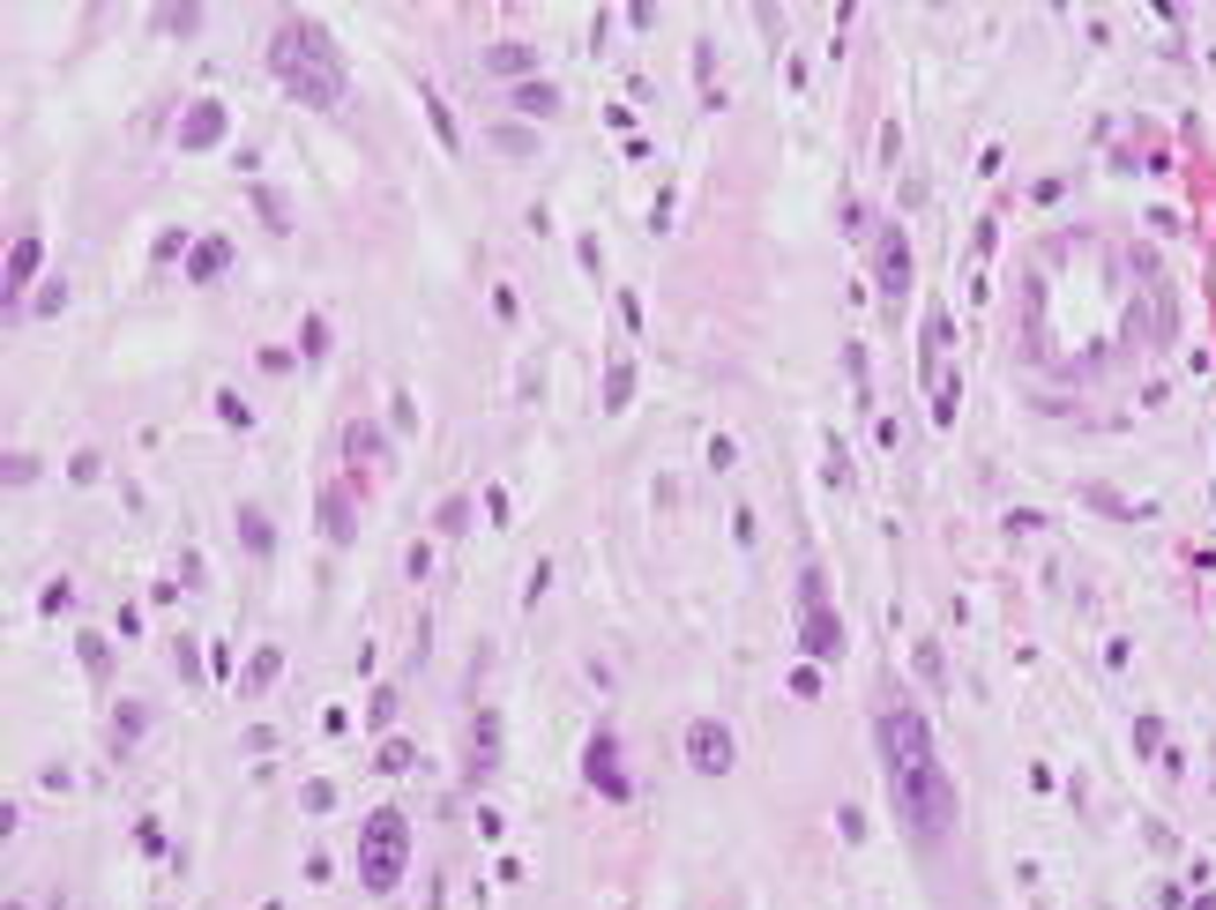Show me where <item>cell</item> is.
Returning <instances> with one entry per match:
<instances>
[{"instance_id":"obj_1","label":"cell","mask_w":1216,"mask_h":910,"mask_svg":"<svg viewBox=\"0 0 1216 910\" xmlns=\"http://www.w3.org/2000/svg\"><path fill=\"white\" fill-rule=\"evenodd\" d=\"M873 738H881V762H889V791L911 843L941 851L955 836V784L941 769V746H933V724H925L903 694H881V716H873Z\"/></svg>"},{"instance_id":"obj_2","label":"cell","mask_w":1216,"mask_h":910,"mask_svg":"<svg viewBox=\"0 0 1216 910\" xmlns=\"http://www.w3.org/2000/svg\"><path fill=\"white\" fill-rule=\"evenodd\" d=\"M269 75L292 90L298 105H344V60H336V38L306 16H284L269 38Z\"/></svg>"},{"instance_id":"obj_3","label":"cell","mask_w":1216,"mask_h":910,"mask_svg":"<svg viewBox=\"0 0 1216 910\" xmlns=\"http://www.w3.org/2000/svg\"><path fill=\"white\" fill-rule=\"evenodd\" d=\"M403 865H411V821H403L396 806H381L366 829H359V881H366L373 896H396Z\"/></svg>"},{"instance_id":"obj_4","label":"cell","mask_w":1216,"mask_h":910,"mask_svg":"<svg viewBox=\"0 0 1216 910\" xmlns=\"http://www.w3.org/2000/svg\"><path fill=\"white\" fill-rule=\"evenodd\" d=\"M844 649V627H836V613H828V583H821V567H806V657H836Z\"/></svg>"},{"instance_id":"obj_5","label":"cell","mask_w":1216,"mask_h":910,"mask_svg":"<svg viewBox=\"0 0 1216 910\" xmlns=\"http://www.w3.org/2000/svg\"><path fill=\"white\" fill-rule=\"evenodd\" d=\"M687 762H695L702 776H732V762H739V746H732V732H724L717 716H702V724H687Z\"/></svg>"},{"instance_id":"obj_6","label":"cell","mask_w":1216,"mask_h":910,"mask_svg":"<svg viewBox=\"0 0 1216 910\" xmlns=\"http://www.w3.org/2000/svg\"><path fill=\"white\" fill-rule=\"evenodd\" d=\"M582 769H590V791H597V799H627V791H635V784H627V762H620V738H612V732L590 738Z\"/></svg>"},{"instance_id":"obj_7","label":"cell","mask_w":1216,"mask_h":910,"mask_svg":"<svg viewBox=\"0 0 1216 910\" xmlns=\"http://www.w3.org/2000/svg\"><path fill=\"white\" fill-rule=\"evenodd\" d=\"M224 127H232V112H224L217 98H202L179 112V149H217L224 143Z\"/></svg>"},{"instance_id":"obj_8","label":"cell","mask_w":1216,"mask_h":910,"mask_svg":"<svg viewBox=\"0 0 1216 910\" xmlns=\"http://www.w3.org/2000/svg\"><path fill=\"white\" fill-rule=\"evenodd\" d=\"M881 292H889V299L911 292V246H903L895 224H881Z\"/></svg>"},{"instance_id":"obj_9","label":"cell","mask_w":1216,"mask_h":910,"mask_svg":"<svg viewBox=\"0 0 1216 910\" xmlns=\"http://www.w3.org/2000/svg\"><path fill=\"white\" fill-rule=\"evenodd\" d=\"M38 254H46V246H38V232H23V239L8 246V314L23 306V284L38 276Z\"/></svg>"},{"instance_id":"obj_10","label":"cell","mask_w":1216,"mask_h":910,"mask_svg":"<svg viewBox=\"0 0 1216 910\" xmlns=\"http://www.w3.org/2000/svg\"><path fill=\"white\" fill-rule=\"evenodd\" d=\"M314 516H322L328 545H351V530H359V522H351V492H344V486H328V492H322V508H314Z\"/></svg>"},{"instance_id":"obj_11","label":"cell","mask_w":1216,"mask_h":910,"mask_svg":"<svg viewBox=\"0 0 1216 910\" xmlns=\"http://www.w3.org/2000/svg\"><path fill=\"white\" fill-rule=\"evenodd\" d=\"M493 746H500V716H493V710H478V724H471V784H486V769H493Z\"/></svg>"},{"instance_id":"obj_12","label":"cell","mask_w":1216,"mask_h":910,"mask_svg":"<svg viewBox=\"0 0 1216 910\" xmlns=\"http://www.w3.org/2000/svg\"><path fill=\"white\" fill-rule=\"evenodd\" d=\"M224 270H232V246H224V239H202V246H187V276H195V284H217Z\"/></svg>"},{"instance_id":"obj_13","label":"cell","mask_w":1216,"mask_h":910,"mask_svg":"<svg viewBox=\"0 0 1216 910\" xmlns=\"http://www.w3.org/2000/svg\"><path fill=\"white\" fill-rule=\"evenodd\" d=\"M530 68H538V52H530V46H493V52H486V75H508V82H530Z\"/></svg>"},{"instance_id":"obj_14","label":"cell","mask_w":1216,"mask_h":910,"mask_svg":"<svg viewBox=\"0 0 1216 910\" xmlns=\"http://www.w3.org/2000/svg\"><path fill=\"white\" fill-rule=\"evenodd\" d=\"M239 545H247V552H269V545H276V522L262 516V508H239Z\"/></svg>"},{"instance_id":"obj_15","label":"cell","mask_w":1216,"mask_h":910,"mask_svg":"<svg viewBox=\"0 0 1216 910\" xmlns=\"http://www.w3.org/2000/svg\"><path fill=\"white\" fill-rule=\"evenodd\" d=\"M508 98H516V112H560V90H552V82H516Z\"/></svg>"},{"instance_id":"obj_16","label":"cell","mask_w":1216,"mask_h":910,"mask_svg":"<svg viewBox=\"0 0 1216 910\" xmlns=\"http://www.w3.org/2000/svg\"><path fill=\"white\" fill-rule=\"evenodd\" d=\"M143 732H149V710L143 702H120V710H112V738L127 746V738H143Z\"/></svg>"},{"instance_id":"obj_17","label":"cell","mask_w":1216,"mask_h":910,"mask_svg":"<svg viewBox=\"0 0 1216 910\" xmlns=\"http://www.w3.org/2000/svg\"><path fill=\"white\" fill-rule=\"evenodd\" d=\"M493 149L500 157H538V135L530 127H493Z\"/></svg>"},{"instance_id":"obj_18","label":"cell","mask_w":1216,"mask_h":910,"mask_svg":"<svg viewBox=\"0 0 1216 910\" xmlns=\"http://www.w3.org/2000/svg\"><path fill=\"white\" fill-rule=\"evenodd\" d=\"M344 448H351V463H373V456H381V433H373V425H351Z\"/></svg>"},{"instance_id":"obj_19","label":"cell","mask_w":1216,"mask_h":910,"mask_svg":"<svg viewBox=\"0 0 1216 910\" xmlns=\"http://www.w3.org/2000/svg\"><path fill=\"white\" fill-rule=\"evenodd\" d=\"M276 672H284V657H276V649H254V665H247V687L262 694V687L276 679Z\"/></svg>"},{"instance_id":"obj_20","label":"cell","mask_w":1216,"mask_h":910,"mask_svg":"<svg viewBox=\"0 0 1216 910\" xmlns=\"http://www.w3.org/2000/svg\"><path fill=\"white\" fill-rule=\"evenodd\" d=\"M627 395H635V373H627V366H612V373H605V411H620Z\"/></svg>"},{"instance_id":"obj_21","label":"cell","mask_w":1216,"mask_h":910,"mask_svg":"<svg viewBox=\"0 0 1216 910\" xmlns=\"http://www.w3.org/2000/svg\"><path fill=\"white\" fill-rule=\"evenodd\" d=\"M298 351H306V359H322V351H328V321H322V314L298 329Z\"/></svg>"},{"instance_id":"obj_22","label":"cell","mask_w":1216,"mask_h":910,"mask_svg":"<svg viewBox=\"0 0 1216 910\" xmlns=\"http://www.w3.org/2000/svg\"><path fill=\"white\" fill-rule=\"evenodd\" d=\"M82 665H90V672H98V679H105V672H112V649H105L98 635H82Z\"/></svg>"},{"instance_id":"obj_23","label":"cell","mask_w":1216,"mask_h":910,"mask_svg":"<svg viewBox=\"0 0 1216 910\" xmlns=\"http://www.w3.org/2000/svg\"><path fill=\"white\" fill-rule=\"evenodd\" d=\"M433 522H441V530H463V522H471V500H441V516H433Z\"/></svg>"},{"instance_id":"obj_24","label":"cell","mask_w":1216,"mask_h":910,"mask_svg":"<svg viewBox=\"0 0 1216 910\" xmlns=\"http://www.w3.org/2000/svg\"><path fill=\"white\" fill-rule=\"evenodd\" d=\"M157 23H165V30H195V23H202V8H165Z\"/></svg>"},{"instance_id":"obj_25","label":"cell","mask_w":1216,"mask_h":910,"mask_svg":"<svg viewBox=\"0 0 1216 910\" xmlns=\"http://www.w3.org/2000/svg\"><path fill=\"white\" fill-rule=\"evenodd\" d=\"M8 910H23V903H8Z\"/></svg>"}]
</instances>
